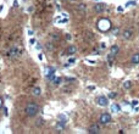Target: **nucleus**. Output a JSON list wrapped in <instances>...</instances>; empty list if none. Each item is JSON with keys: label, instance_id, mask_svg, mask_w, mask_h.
I'll use <instances>...</instances> for the list:
<instances>
[{"label": "nucleus", "instance_id": "obj_25", "mask_svg": "<svg viewBox=\"0 0 139 134\" xmlns=\"http://www.w3.org/2000/svg\"><path fill=\"white\" fill-rule=\"evenodd\" d=\"M137 104H138V101H137V100L132 101V106H133V107H134V106H137Z\"/></svg>", "mask_w": 139, "mask_h": 134}, {"label": "nucleus", "instance_id": "obj_15", "mask_svg": "<svg viewBox=\"0 0 139 134\" xmlns=\"http://www.w3.org/2000/svg\"><path fill=\"white\" fill-rule=\"evenodd\" d=\"M113 61H115V55H112V54L110 53V54L107 55V62H109V65H112Z\"/></svg>", "mask_w": 139, "mask_h": 134}, {"label": "nucleus", "instance_id": "obj_23", "mask_svg": "<svg viewBox=\"0 0 139 134\" xmlns=\"http://www.w3.org/2000/svg\"><path fill=\"white\" fill-rule=\"evenodd\" d=\"M116 95H117V94H116L115 92H111V93L109 94V99H115V98H116Z\"/></svg>", "mask_w": 139, "mask_h": 134}, {"label": "nucleus", "instance_id": "obj_24", "mask_svg": "<svg viewBox=\"0 0 139 134\" xmlns=\"http://www.w3.org/2000/svg\"><path fill=\"white\" fill-rule=\"evenodd\" d=\"M133 5H136V2H133V1H131V2H127V4H126V6H133Z\"/></svg>", "mask_w": 139, "mask_h": 134}, {"label": "nucleus", "instance_id": "obj_26", "mask_svg": "<svg viewBox=\"0 0 139 134\" xmlns=\"http://www.w3.org/2000/svg\"><path fill=\"white\" fill-rule=\"evenodd\" d=\"M34 43H35V39H33V38H32V39L29 40V44H32V45H34Z\"/></svg>", "mask_w": 139, "mask_h": 134}, {"label": "nucleus", "instance_id": "obj_14", "mask_svg": "<svg viewBox=\"0 0 139 134\" xmlns=\"http://www.w3.org/2000/svg\"><path fill=\"white\" fill-rule=\"evenodd\" d=\"M51 82H53V84H54V85H59V84H61V83H62V78H61V77H55Z\"/></svg>", "mask_w": 139, "mask_h": 134}, {"label": "nucleus", "instance_id": "obj_16", "mask_svg": "<svg viewBox=\"0 0 139 134\" xmlns=\"http://www.w3.org/2000/svg\"><path fill=\"white\" fill-rule=\"evenodd\" d=\"M65 123H66V121H60V122L56 124V129H57V131H61V129H64V127H65Z\"/></svg>", "mask_w": 139, "mask_h": 134}, {"label": "nucleus", "instance_id": "obj_21", "mask_svg": "<svg viewBox=\"0 0 139 134\" xmlns=\"http://www.w3.org/2000/svg\"><path fill=\"white\" fill-rule=\"evenodd\" d=\"M51 39H53V40H60V34L53 33L51 34Z\"/></svg>", "mask_w": 139, "mask_h": 134}, {"label": "nucleus", "instance_id": "obj_19", "mask_svg": "<svg viewBox=\"0 0 139 134\" xmlns=\"http://www.w3.org/2000/svg\"><path fill=\"white\" fill-rule=\"evenodd\" d=\"M43 124H44V120H43V118H38V120H37V123H35V126L39 128V127H42Z\"/></svg>", "mask_w": 139, "mask_h": 134}, {"label": "nucleus", "instance_id": "obj_5", "mask_svg": "<svg viewBox=\"0 0 139 134\" xmlns=\"http://www.w3.org/2000/svg\"><path fill=\"white\" fill-rule=\"evenodd\" d=\"M88 133L89 134H99L100 133V127H99V124H92L90 127H89V129H88Z\"/></svg>", "mask_w": 139, "mask_h": 134}, {"label": "nucleus", "instance_id": "obj_7", "mask_svg": "<svg viewBox=\"0 0 139 134\" xmlns=\"http://www.w3.org/2000/svg\"><path fill=\"white\" fill-rule=\"evenodd\" d=\"M132 35H133V32H132V29H126V31H123V33H122V37H123V39H126V40L131 39V38H132Z\"/></svg>", "mask_w": 139, "mask_h": 134}, {"label": "nucleus", "instance_id": "obj_2", "mask_svg": "<svg viewBox=\"0 0 139 134\" xmlns=\"http://www.w3.org/2000/svg\"><path fill=\"white\" fill-rule=\"evenodd\" d=\"M98 28L100 31H103V32H107L111 28V22L109 20H106V18H101L98 22Z\"/></svg>", "mask_w": 139, "mask_h": 134}, {"label": "nucleus", "instance_id": "obj_9", "mask_svg": "<svg viewBox=\"0 0 139 134\" xmlns=\"http://www.w3.org/2000/svg\"><path fill=\"white\" fill-rule=\"evenodd\" d=\"M32 94H33L34 96H40V95H42V89H40L39 87H34V88L32 89Z\"/></svg>", "mask_w": 139, "mask_h": 134}, {"label": "nucleus", "instance_id": "obj_6", "mask_svg": "<svg viewBox=\"0 0 139 134\" xmlns=\"http://www.w3.org/2000/svg\"><path fill=\"white\" fill-rule=\"evenodd\" d=\"M105 9H106V6H105V4L103 2H100V4H97L95 6H94V10H95V12H104Z\"/></svg>", "mask_w": 139, "mask_h": 134}, {"label": "nucleus", "instance_id": "obj_10", "mask_svg": "<svg viewBox=\"0 0 139 134\" xmlns=\"http://www.w3.org/2000/svg\"><path fill=\"white\" fill-rule=\"evenodd\" d=\"M118 51H120V48H118L117 45H112V46L110 48V53H111L112 55H115V56L118 54Z\"/></svg>", "mask_w": 139, "mask_h": 134}, {"label": "nucleus", "instance_id": "obj_22", "mask_svg": "<svg viewBox=\"0 0 139 134\" xmlns=\"http://www.w3.org/2000/svg\"><path fill=\"white\" fill-rule=\"evenodd\" d=\"M46 49L53 51V50H54V45H53V43H48V44H46Z\"/></svg>", "mask_w": 139, "mask_h": 134}, {"label": "nucleus", "instance_id": "obj_1", "mask_svg": "<svg viewBox=\"0 0 139 134\" xmlns=\"http://www.w3.org/2000/svg\"><path fill=\"white\" fill-rule=\"evenodd\" d=\"M38 111H39V106L35 102H28L26 105V107H25V112L29 117H34L35 115L38 113Z\"/></svg>", "mask_w": 139, "mask_h": 134}, {"label": "nucleus", "instance_id": "obj_28", "mask_svg": "<svg viewBox=\"0 0 139 134\" xmlns=\"http://www.w3.org/2000/svg\"><path fill=\"white\" fill-rule=\"evenodd\" d=\"M74 61H76V60H74V59H70V60H69V64H73V62H74Z\"/></svg>", "mask_w": 139, "mask_h": 134}, {"label": "nucleus", "instance_id": "obj_3", "mask_svg": "<svg viewBox=\"0 0 139 134\" xmlns=\"http://www.w3.org/2000/svg\"><path fill=\"white\" fill-rule=\"evenodd\" d=\"M22 55V50H20L18 48H16V46H12L9 51H7V56L10 57V59H17L18 56H21Z\"/></svg>", "mask_w": 139, "mask_h": 134}, {"label": "nucleus", "instance_id": "obj_4", "mask_svg": "<svg viewBox=\"0 0 139 134\" xmlns=\"http://www.w3.org/2000/svg\"><path fill=\"white\" fill-rule=\"evenodd\" d=\"M110 121H111V116L109 113H103L99 118V122L101 124H107V123H110Z\"/></svg>", "mask_w": 139, "mask_h": 134}, {"label": "nucleus", "instance_id": "obj_13", "mask_svg": "<svg viewBox=\"0 0 139 134\" xmlns=\"http://www.w3.org/2000/svg\"><path fill=\"white\" fill-rule=\"evenodd\" d=\"M132 64L133 65H138L139 64V53H136L132 57Z\"/></svg>", "mask_w": 139, "mask_h": 134}, {"label": "nucleus", "instance_id": "obj_18", "mask_svg": "<svg viewBox=\"0 0 139 134\" xmlns=\"http://www.w3.org/2000/svg\"><path fill=\"white\" fill-rule=\"evenodd\" d=\"M132 87V82H129V80H126L125 83H123V88L125 89H129Z\"/></svg>", "mask_w": 139, "mask_h": 134}, {"label": "nucleus", "instance_id": "obj_29", "mask_svg": "<svg viewBox=\"0 0 139 134\" xmlns=\"http://www.w3.org/2000/svg\"><path fill=\"white\" fill-rule=\"evenodd\" d=\"M38 57H39V60H43V55H42V54H39Z\"/></svg>", "mask_w": 139, "mask_h": 134}, {"label": "nucleus", "instance_id": "obj_8", "mask_svg": "<svg viewBox=\"0 0 139 134\" xmlns=\"http://www.w3.org/2000/svg\"><path fill=\"white\" fill-rule=\"evenodd\" d=\"M107 102H109V100H107V98H105V96H99V98H98V104H99L100 106H107Z\"/></svg>", "mask_w": 139, "mask_h": 134}, {"label": "nucleus", "instance_id": "obj_27", "mask_svg": "<svg viewBox=\"0 0 139 134\" xmlns=\"http://www.w3.org/2000/svg\"><path fill=\"white\" fill-rule=\"evenodd\" d=\"M66 39H67V40H71V39H72V35H71V34H67V35H66Z\"/></svg>", "mask_w": 139, "mask_h": 134}, {"label": "nucleus", "instance_id": "obj_11", "mask_svg": "<svg viewBox=\"0 0 139 134\" xmlns=\"http://www.w3.org/2000/svg\"><path fill=\"white\" fill-rule=\"evenodd\" d=\"M76 51H77V48L74 45H70L69 48H67V54L69 55H74Z\"/></svg>", "mask_w": 139, "mask_h": 134}, {"label": "nucleus", "instance_id": "obj_31", "mask_svg": "<svg viewBox=\"0 0 139 134\" xmlns=\"http://www.w3.org/2000/svg\"><path fill=\"white\" fill-rule=\"evenodd\" d=\"M0 107H1V100H0Z\"/></svg>", "mask_w": 139, "mask_h": 134}, {"label": "nucleus", "instance_id": "obj_20", "mask_svg": "<svg viewBox=\"0 0 139 134\" xmlns=\"http://www.w3.org/2000/svg\"><path fill=\"white\" fill-rule=\"evenodd\" d=\"M85 9H87V7H85V5H84V4H79V5H78V11L85 12Z\"/></svg>", "mask_w": 139, "mask_h": 134}, {"label": "nucleus", "instance_id": "obj_17", "mask_svg": "<svg viewBox=\"0 0 139 134\" xmlns=\"http://www.w3.org/2000/svg\"><path fill=\"white\" fill-rule=\"evenodd\" d=\"M45 77H46V79H48V80H53V79L55 78V71H54V72H50V73H49V74H46Z\"/></svg>", "mask_w": 139, "mask_h": 134}, {"label": "nucleus", "instance_id": "obj_12", "mask_svg": "<svg viewBox=\"0 0 139 134\" xmlns=\"http://www.w3.org/2000/svg\"><path fill=\"white\" fill-rule=\"evenodd\" d=\"M111 111L112 112H120L121 111V106L118 104H112L111 105Z\"/></svg>", "mask_w": 139, "mask_h": 134}, {"label": "nucleus", "instance_id": "obj_30", "mask_svg": "<svg viewBox=\"0 0 139 134\" xmlns=\"http://www.w3.org/2000/svg\"><path fill=\"white\" fill-rule=\"evenodd\" d=\"M28 34L29 35H33V31H28Z\"/></svg>", "mask_w": 139, "mask_h": 134}]
</instances>
